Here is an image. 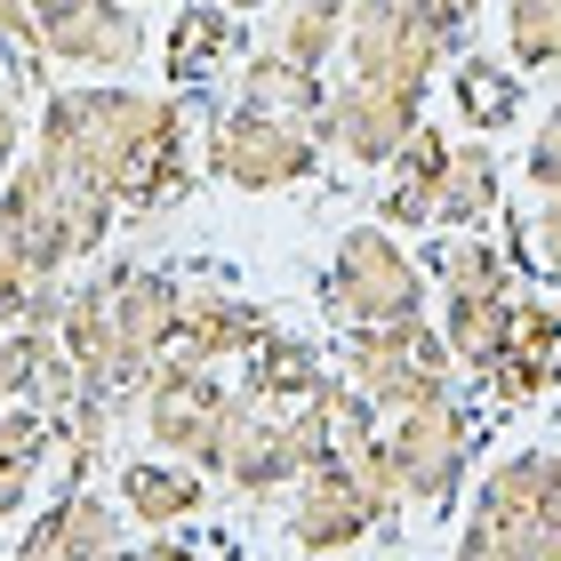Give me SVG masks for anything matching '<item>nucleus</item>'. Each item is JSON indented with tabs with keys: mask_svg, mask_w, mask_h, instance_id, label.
<instances>
[{
	"mask_svg": "<svg viewBox=\"0 0 561 561\" xmlns=\"http://www.w3.org/2000/svg\"><path fill=\"white\" fill-rule=\"evenodd\" d=\"M337 449V433H329V386L289 401V410H257L233 449V466H225V481H233L241 497H280L305 466H321V457Z\"/></svg>",
	"mask_w": 561,
	"mask_h": 561,
	"instance_id": "obj_11",
	"label": "nucleus"
},
{
	"mask_svg": "<svg viewBox=\"0 0 561 561\" xmlns=\"http://www.w3.org/2000/svg\"><path fill=\"white\" fill-rule=\"evenodd\" d=\"M321 121H289V113H257V105H233L201 145V169L233 193H280V185H305L321 169Z\"/></svg>",
	"mask_w": 561,
	"mask_h": 561,
	"instance_id": "obj_7",
	"label": "nucleus"
},
{
	"mask_svg": "<svg viewBox=\"0 0 561 561\" xmlns=\"http://www.w3.org/2000/svg\"><path fill=\"white\" fill-rule=\"evenodd\" d=\"M176 337L225 369V362H249V353L273 337V313L257 297L225 289V280H185V321H176Z\"/></svg>",
	"mask_w": 561,
	"mask_h": 561,
	"instance_id": "obj_16",
	"label": "nucleus"
},
{
	"mask_svg": "<svg viewBox=\"0 0 561 561\" xmlns=\"http://www.w3.org/2000/svg\"><path fill=\"white\" fill-rule=\"evenodd\" d=\"M41 280H48V273H33V257L16 249V233L0 225V329H9V321L24 313V297H33Z\"/></svg>",
	"mask_w": 561,
	"mask_h": 561,
	"instance_id": "obj_29",
	"label": "nucleus"
},
{
	"mask_svg": "<svg viewBox=\"0 0 561 561\" xmlns=\"http://www.w3.org/2000/svg\"><path fill=\"white\" fill-rule=\"evenodd\" d=\"M201 490H209L201 466H169V457H129L121 466V514L145 522V529H169V522L201 514Z\"/></svg>",
	"mask_w": 561,
	"mask_h": 561,
	"instance_id": "obj_21",
	"label": "nucleus"
},
{
	"mask_svg": "<svg viewBox=\"0 0 561 561\" xmlns=\"http://www.w3.org/2000/svg\"><path fill=\"white\" fill-rule=\"evenodd\" d=\"M57 337H65V353H72V369H81V393L121 401V386H113V289H105V265H96L89 280H72Z\"/></svg>",
	"mask_w": 561,
	"mask_h": 561,
	"instance_id": "obj_19",
	"label": "nucleus"
},
{
	"mask_svg": "<svg viewBox=\"0 0 561 561\" xmlns=\"http://www.w3.org/2000/svg\"><path fill=\"white\" fill-rule=\"evenodd\" d=\"M225 9H273V0H225Z\"/></svg>",
	"mask_w": 561,
	"mask_h": 561,
	"instance_id": "obj_38",
	"label": "nucleus"
},
{
	"mask_svg": "<svg viewBox=\"0 0 561 561\" xmlns=\"http://www.w3.org/2000/svg\"><path fill=\"white\" fill-rule=\"evenodd\" d=\"M0 225H9L16 249L33 257V273H72L113 241L121 201L81 185V176H65L48 152H24L9 169V185H0Z\"/></svg>",
	"mask_w": 561,
	"mask_h": 561,
	"instance_id": "obj_2",
	"label": "nucleus"
},
{
	"mask_svg": "<svg viewBox=\"0 0 561 561\" xmlns=\"http://www.w3.org/2000/svg\"><path fill=\"white\" fill-rule=\"evenodd\" d=\"M129 9H137V0H129Z\"/></svg>",
	"mask_w": 561,
	"mask_h": 561,
	"instance_id": "obj_40",
	"label": "nucleus"
},
{
	"mask_svg": "<svg viewBox=\"0 0 561 561\" xmlns=\"http://www.w3.org/2000/svg\"><path fill=\"white\" fill-rule=\"evenodd\" d=\"M473 386L497 401V410H522L546 386H561V305L546 297H514V321H505V345L473 369Z\"/></svg>",
	"mask_w": 561,
	"mask_h": 561,
	"instance_id": "obj_14",
	"label": "nucleus"
},
{
	"mask_svg": "<svg viewBox=\"0 0 561 561\" xmlns=\"http://www.w3.org/2000/svg\"><path fill=\"white\" fill-rule=\"evenodd\" d=\"M24 9H33V16L48 24V16H65V9H81V0H24Z\"/></svg>",
	"mask_w": 561,
	"mask_h": 561,
	"instance_id": "obj_36",
	"label": "nucleus"
},
{
	"mask_svg": "<svg viewBox=\"0 0 561 561\" xmlns=\"http://www.w3.org/2000/svg\"><path fill=\"white\" fill-rule=\"evenodd\" d=\"M417 105H425V96L386 89V81H362V72H353V81L329 89V105H321V145L345 152V161H362V169H386L393 152L410 145Z\"/></svg>",
	"mask_w": 561,
	"mask_h": 561,
	"instance_id": "obj_13",
	"label": "nucleus"
},
{
	"mask_svg": "<svg viewBox=\"0 0 561 561\" xmlns=\"http://www.w3.org/2000/svg\"><path fill=\"white\" fill-rule=\"evenodd\" d=\"M449 89H457V113H466V129H473V137L514 129L522 105H529L522 72H514V65H497V57H481V48H466V57L449 65Z\"/></svg>",
	"mask_w": 561,
	"mask_h": 561,
	"instance_id": "obj_22",
	"label": "nucleus"
},
{
	"mask_svg": "<svg viewBox=\"0 0 561 561\" xmlns=\"http://www.w3.org/2000/svg\"><path fill=\"white\" fill-rule=\"evenodd\" d=\"M449 129H410V145L393 152V176H386V193H377V225L386 233H417V225H433V209H442V169H449Z\"/></svg>",
	"mask_w": 561,
	"mask_h": 561,
	"instance_id": "obj_18",
	"label": "nucleus"
},
{
	"mask_svg": "<svg viewBox=\"0 0 561 561\" xmlns=\"http://www.w3.org/2000/svg\"><path fill=\"white\" fill-rule=\"evenodd\" d=\"M41 449H48V417L9 401V410H0V522L24 514V490L41 481Z\"/></svg>",
	"mask_w": 561,
	"mask_h": 561,
	"instance_id": "obj_26",
	"label": "nucleus"
},
{
	"mask_svg": "<svg viewBox=\"0 0 561 561\" xmlns=\"http://www.w3.org/2000/svg\"><path fill=\"white\" fill-rule=\"evenodd\" d=\"M48 57L89 65V72H121V65L145 57V16L129 0H81V9L48 16Z\"/></svg>",
	"mask_w": 561,
	"mask_h": 561,
	"instance_id": "obj_17",
	"label": "nucleus"
},
{
	"mask_svg": "<svg viewBox=\"0 0 561 561\" xmlns=\"http://www.w3.org/2000/svg\"><path fill=\"white\" fill-rule=\"evenodd\" d=\"M505 48L522 72L561 81V0H505Z\"/></svg>",
	"mask_w": 561,
	"mask_h": 561,
	"instance_id": "obj_27",
	"label": "nucleus"
},
{
	"mask_svg": "<svg viewBox=\"0 0 561 561\" xmlns=\"http://www.w3.org/2000/svg\"><path fill=\"white\" fill-rule=\"evenodd\" d=\"M393 442V473H401V505H457L473 466V410L457 393H433L417 410L386 417Z\"/></svg>",
	"mask_w": 561,
	"mask_h": 561,
	"instance_id": "obj_10",
	"label": "nucleus"
},
{
	"mask_svg": "<svg viewBox=\"0 0 561 561\" xmlns=\"http://www.w3.org/2000/svg\"><path fill=\"white\" fill-rule=\"evenodd\" d=\"M522 241H529V265H538L546 280H561V193L538 201V217L522 225Z\"/></svg>",
	"mask_w": 561,
	"mask_h": 561,
	"instance_id": "obj_30",
	"label": "nucleus"
},
{
	"mask_svg": "<svg viewBox=\"0 0 561 561\" xmlns=\"http://www.w3.org/2000/svg\"><path fill=\"white\" fill-rule=\"evenodd\" d=\"M241 57H249V33H241V9H225V0H185L176 24H169V41H161V65H169L176 89L241 72Z\"/></svg>",
	"mask_w": 561,
	"mask_h": 561,
	"instance_id": "obj_15",
	"label": "nucleus"
},
{
	"mask_svg": "<svg viewBox=\"0 0 561 561\" xmlns=\"http://www.w3.org/2000/svg\"><path fill=\"white\" fill-rule=\"evenodd\" d=\"M33 152H48L65 176L113 193L121 209H176L193 185V113L185 96H145V89H48Z\"/></svg>",
	"mask_w": 561,
	"mask_h": 561,
	"instance_id": "obj_1",
	"label": "nucleus"
},
{
	"mask_svg": "<svg viewBox=\"0 0 561 561\" xmlns=\"http://www.w3.org/2000/svg\"><path fill=\"white\" fill-rule=\"evenodd\" d=\"M145 561H209V553H193V546H152Z\"/></svg>",
	"mask_w": 561,
	"mask_h": 561,
	"instance_id": "obj_35",
	"label": "nucleus"
},
{
	"mask_svg": "<svg viewBox=\"0 0 561 561\" xmlns=\"http://www.w3.org/2000/svg\"><path fill=\"white\" fill-rule=\"evenodd\" d=\"M345 9L353 0H280L273 24H265V48H280V57L305 65V72H321L345 48Z\"/></svg>",
	"mask_w": 561,
	"mask_h": 561,
	"instance_id": "obj_25",
	"label": "nucleus"
},
{
	"mask_svg": "<svg viewBox=\"0 0 561 561\" xmlns=\"http://www.w3.org/2000/svg\"><path fill=\"white\" fill-rule=\"evenodd\" d=\"M57 514H65V561H105L121 546V514L89 490V481H72L57 497Z\"/></svg>",
	"mask_w": 561,
	"mask_h": 561,
	"instance_id": "obj_28",
	"label": "nucleus"
},
{
	"mask_svg": "<svg viewBox=\"0 0 561 561\" xmlns=\"http://www.w3.org/2000/svg\"><path fill=\"white\" fill-rule=\"evenodd\" d=\"M241 105H257V113H289V121H321V105H329V89H321V72H305V65H289L280 48H249L241 57Z\"/></svg>",
	"mask_w": 561,
	"mask_h": 561,
	"instance_id": "obj_24",
	"label": "nucleus"
},
{
	"mask_svg": "<svg viewBox=\"0 0 561 561\" xmlns=\"http://www.w3.org/2000/svg\"><path fill=\"white\" fill-rule=\"evenodd\" d=\"M16 161H24V113H16V96H0V185H9Z\"/></svg>",
	"mask_w": 561,
	"mask_h": 561,
	"instance_id": "obj_33",
	"label": "nucleus"
},
{
	"mask_svg": "<svg viewBox=\"0 0 561 561\" xmlns=\"http://www.w3.org/2000/svg\"><path fill=\"white\" fill-rule=\"evenodd\" d=\"M241 386L257 393L265 410H289V401H305V393H321V386H329L321 345H313V337H289V329H273V337L249 353V377H241Z\"/></svg>",
	"mask_w": 561,
	"mask_h": 561,
	"instance_id": "obj_23",
	"label": "nucleus"
},
{
	"mask_svg": "<svg viewBox=\"0 0 561 561\" xmlns=\"http://www.w3.org/2000/svg\"><path fill=\"white\" fill-rule=\"evenodd\" d=\"M337 377L377 417H401L433 393H457V353L425 313L393 329H337Z\"/></svg>",
	"mask_w": 561,
	"mask_h": 561,
	"instance_id": "obj_4",
	"label": "nucleus"
},
{
	"mask_svg": "<svg viewBox=\"0 0 561 561\" xmlns=\"http://www.w3.org/2000/svg\"><path fill=\"white\" fill-rule=\"evenodd\" d=\"M0 41H9L16 57H48V24L24 9V0H0Z\"/></svg>",
	"mask_w": 561,
	"mask_h": 561,
	"instance_id": "obj_32",
	"label": "nucleus"
},
{
	"mask_svg": "<svg viewBox=\"0 0 561 561\" xmlns=\"http://www.w3.org/2000/svg\"><path fill=\"white\" fill-rule=\"evenodd\" d=\"M321 313L337 329H393L425 313V273L386 225H353L321 273Z\"/></svg>",
	"mask_w": 561,
	"mask_h": 561,
	"instance_id": "obj_6",
	"label": "nucleus"
},
{
	"mask_svg": "<svg viewBox=\"0 0 561 561\" xmlns=\"http://www.w3.org/2000/svg\"><path fill=\"white\" fill-rule=\"evenodd\" d=\"M105 561H145V553H129V546H113V553H105Z\"/></svg>",
	"mask_w": 561,
	"mask_h": 561,
	"instance_id": "obj_37",
	"label": "nucleus"
},
{
	"mask_svg": "<svg viewBox=\"0 0 561 561\" xmlns=\"http://www.w3.org/2000/svg\"><path fill=\"white\" fill-rule=\"evenodd\" d=\"M433 9H442V16L457 24V33H466V24H473V9H481V0H433Z\"/></svg>",
	"mask_w": 561,
	"mask_h": 561,
	"instance_id": "obj_34",
	"label": "nucleus"
},
{
	"mask_svg": "<svg viewBox=\"0 0 561 561\" xmlns=\"http://www.w3.org/2000/svg\"><path fill=\"white\" fill-rule=\"evenodd\" d=\"M105 289H113V417H137V377L152 369V353L176 345L185 321V280L169 265H137V257H105Z\"/></svg>",
	"mask_w": 561,
	"mask_h": 561,
	"instance_id": "obj_9",
	"label": "nucleus"
},
{
	"mask_svg": "<svg viewBox=\"0 0 561 561\" xmlns=\"http://www.w3.org/2000/svg\"><path fill=\"white\" fill-rule=\"evenodd\" d=\"M345 57H353L362 81L425 96L433 72H449L466 57V33H457L433 0H353L345 9Z\"/></svg>",
	"mask_w": 561,
	"mask_h": 561,
	"instance_id": "obj_5",
	"label": "nucleus"
},
{
	"mask_svg": "<svg viewBox=\"0 0 561 561\" xmlns=\"http://www.w3.org/2000/svg\"><path fill=\"white\" fill-rule=\"evenodd\" d=\"M377 522H386V514H377V497L353 481V466L337 449L289 481V546L297 553H345V546H362Z\"/></svg>",
	"mask_w": 561,
	"mask_h": 561,
	"instance_id": "obj_12",
	"label": "nucleus"
},
{
	"mask_svg": "<svg viewBox=\"0 0 561 561\" xmlns=\"http://www.w3.org/2000/svg\"><path fill=\"white\" fill-rule=\"evenodd\" d=\"M0 561H16V553H0Z\"/></svg>",
	"mask_w": 561,
	"mask_h": 561,
	"instance_id": "obj_39",
	"label": "nucleus"
},
{
	"mask_svg": "<svg viewBox=\"0 0 561 561\" xmlns=\"http://www.w3.org/2000/svg\"><path fill=\"white\" fill-rule=\"evenodd\" d=\"M505 209V161L490 137H466L449 145V169H442V209L433 225H449V233H473V225H490Z\"/></svg>",
	"mask_w": 561,
	"mask_h": 561,
	"instance_id": "obj_20",
	"label": "nucleus"
},
{
	"mask_svg": "<svg viewBox=\"0 0 561 561\" xmlns=\"http://www.w3.org/2000/svg\"><path fill=\"white\" fill-rule=\"evenodd\" d=\"M457 561H561V449H514L481 473Z\"/></svg>",
	"mask_w": 561,
	"mask_h": 561,
	"instance_id": "obj_3",
	"label": "nucleus"
},
{
	"mask_svg": "<svg viewBox=\"0 0 561 561\" xmlns=\"http://www.w3.org/2000/svg\"><path fill=\"white\" fill-rule=\"evenodd\" d=\"M529 185H538V193H561V105L538 121V129H529Z\"/></svg>",
	"mask_w": 561,
	"mask_h": 561,
	"instance_id": "obj_31",
	"label": "nucleus"
},
{
	"mask_svg": "<svg viewBox=\"0 0 561 561\" xmlns=\"http://www.w3.org/2000/svg\"><path fill=\"white\" fill-rule=\"evenodd\" d=\"M514 297H522V257H505V249L473 241V233L442 257V337L457 353V369H481L505 345Z\"/></svg>",
	"mask_w": 561,
	"mask_h": 561,
	"instance_id": "obj_8",
	"label": "nucleus"
}]
</instances>
